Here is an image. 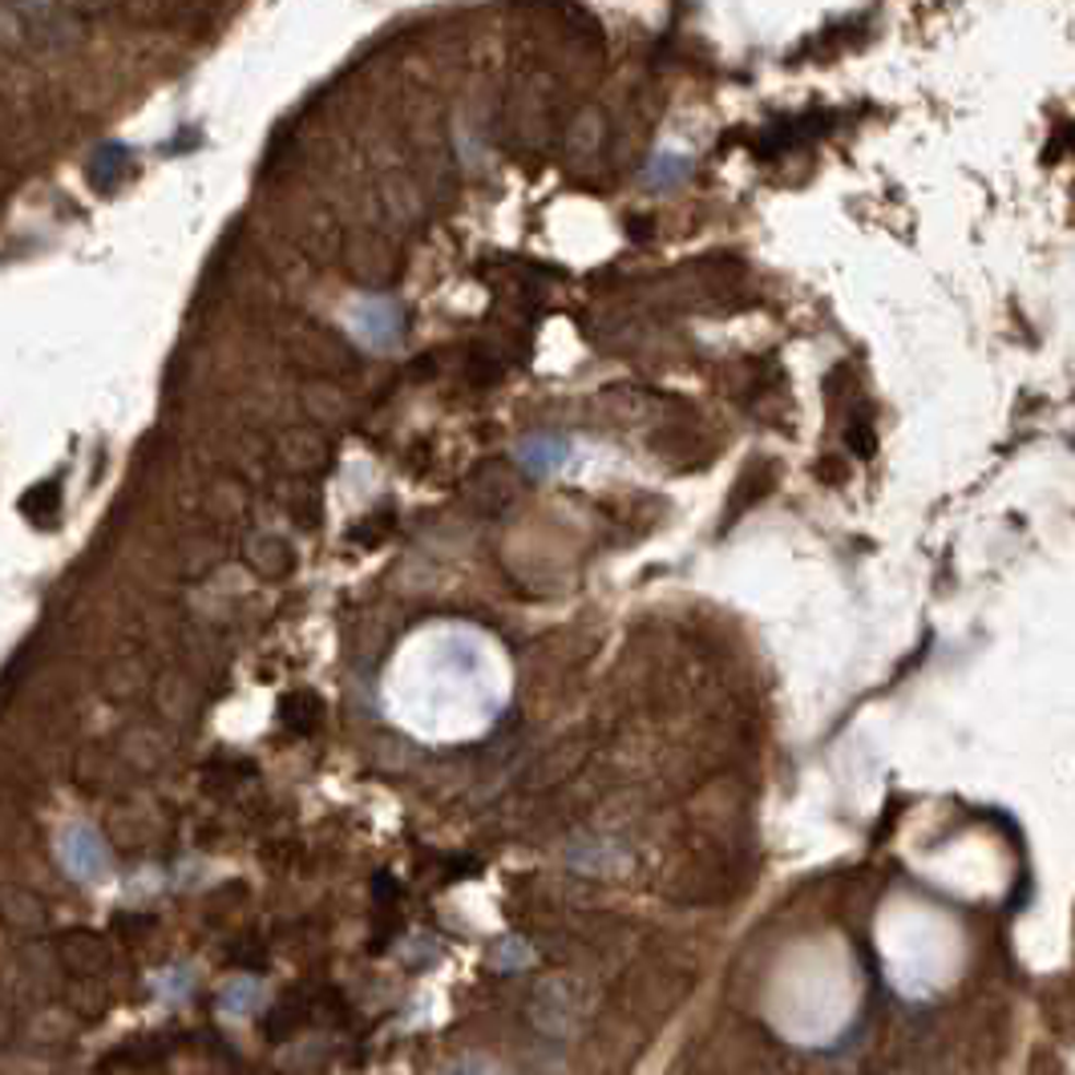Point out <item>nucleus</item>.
<instances>
[{
	"label": "nucleus",
	"instance_id": "nucleus-1",
	"mask_svg": "<svg viewBox=\"0 0 1075 1075\" xmlns=\"http://www.w3.org/2000/svg\"><path fill=\"white\" fill-rule=\"evenodd\" d=\"M57 853H61V865H66V874L69 877H78V881H102V877H109V869H114V857H109V845H106V837L97 833V829H90V825H69L66 833H61V841H57Z\"/></svg>",
	"mask_w": 1075,
	"mask_h": 1075
},
{
	"label": "nucleus",
	"instance_id": "nucleus-2",
	"mask_svg": "<svg viewBox=\"0 0 1075 1075\" xmlns=\"http://www.w3.org/2000/svg\"><path fill=\"white\" fill-rule=\"evenodd\" d=\"M348 271L364 288H388L400 276V252L381 235V231H360L348 243Z\"/></svg>",
	"mask_w": 1075,
	"mask_h": 1075
},
{
	"label": "nucleus",
	"instance_id": "nucleus-3",
	"mask_svg": "<svg viewBox=\"0 0 1075 1075\" xmlns=\"http://www.w3.org/2000/svg\"><path fill=\"white\" fill-rule=\"evenodd\" d=\"M376 202H381V211L393 219V223H417L421 214H425V190L412 183L409 174H385L381 178V190H376Z\"/></svg>",
	"mask_w": 1075,
	"mask_h": 1075
},
{
	"label": "nucleus",
	"instance_id": "nucleus-4",
	"mask_svg": "<svg viewBox=\"0 0 1075 1075\" xmlns=\"http://www.w3.org/2000/svg\"><path fill=\"white\" fill-rule=\"evenodd\" d=\"M603 147H607V121H603V114H595V109H579L571 118V126H566V133H562L566 159H571L574 166H583V162H595L598 154H603Z\"/></svg>",
	"mask_w": 1075,
	"mask_h": 1075
},
{
	"label": "nucleus",
	"instance_id": "nucleus-5",
	"mask_svg": "<svg viewBox=\"0 0 1075 1075\" xmlns=\"http://www.w3.org/2000/svg\"><path fill=\"white\" fill-rule=\"evenodd\" d=\"M259 1003H264V983H259V979H235V983H226L223 998H219L223 1015H231V1019L252 1015Z\"/></svg>",
	"mask_w": 1075,
	"mask_h": 1075
},
{
	"label": "nucleus",
	"instance_id": "nucleus-6",
	"mask_svg": "<svg viewBox=\"0 0 1075 1075\" xmlns=\"http://www.w3.org/2000/svg\"><path fill=\"white\" fill-rule=\"evenodd\" d=\"M562 457H566V445L554 437H534L522 445V461H526L530 474H550V469L562 465Z\"/></svg>",
	"mask_w": 1075,
	"mask_h": 1075
},
{
	"label": "nucleus",
	"instance_id": "nucleus-7",
	"mask_svg": "<svg viewBox=\"0 0 1075 1075\" xmlns=\"http://www.w3.org/2000/svg\"><path fill=\"white\" fill-rule=\"evenodd\" d=\"M159 995L166 998V1003H183L190 991H195V979H190V970L186 967H174V970H166V974H159Z\"/></svg>",
	"mask_w": 1075,
	"mask_h": 1075
}]
</instances>
